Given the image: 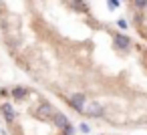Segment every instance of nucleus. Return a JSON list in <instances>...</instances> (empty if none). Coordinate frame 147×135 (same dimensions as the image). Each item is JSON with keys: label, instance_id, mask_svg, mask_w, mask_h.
Listing matches in <instances>:
<instances>
[{"label": "nucleus", "instance_id": "f257e3e1", "mask_svg": "<svg viewBox=\"0 0 147 135\" xmlns=\"http://www.w3.org/2000/svg\"><path fill=\"white\" fill-rule=\"evenodd\" d=\"M115 47L119 51H129L131 49V38L127 34H115Z\"/></svg>", "mask_w": 147, "mask_h": 135}, {"label": "nucleus", "instance_id": "f03ea898", "mask_svg": "<svg viewBox=\"0 0 147 135\" xmlns=\"http://www.w3.org/2000/svg\"><path fill=\"white\" fill-rule=\"evenodd\" d=\"M85 113H87L89 117H103V115H105V107H103V105H99V103H93Z\"/></svg>", "mask_w": 147, "mask_h": 135}, {"label": "nucleus", "instance_id": "7ed1b4c3", "mask_svg": "<svg viewBox=\"0 0 147 135\" xmlns=\"http://www.w3.org/2000/svg\"><path fill=\"white\" fill-rule=\"evenodd\" d=\"M83 101H85V97H83V95H75V97H73V101H71V107H73L75 111H79V113H85L87 109H85Z\"/></svg>", "mask_w": 147, "mask_h": 135}, {"label": "nucleus", "instance_id": "20e7f679", "mask_svg": "<svg viewBox=\"0 0 147 135\" xmlns=\"http://www.w3.org/2000/svg\"><path fill=\"white\" fill-rule=\"evenodd\" d=\"M0 109H2V113H4V117H6V121L8 123H12L14 121V109H12V105L10 103H2V105H0Z\"/></svg>", "mask_w": 147, "mask_h": 135}, {"label": "nucleus", "instance_id": "39448f33", "mask_svg": "<svg viewBox=\"0 0 147 135\" xmlns=\"http://www.w3.org/2000/svg\"><path fill=\"white\" fill-rule=\"evenodd\" d=\"M26 95H28V89H22V87L12 89V97H14V99H22V97H26Z\"/></svg>", "mask_w": 147, "mask_h": 135}, {"label": "nucleus", "instance_id": "423d86ee", "mask_svg": "<svg viewBox=\"0 0 147 135\" xmlns=\"http://www.w3.org/2000/svg\"><path fill=\"white\" fill-rule=\"evenodd\" d=\"M55 119H57V125H59V127H63V129L69 125V119H67V115H63V113H57V115H55Z\"/></svg>", "mask_w": 147, "mask_h": 135}, {"label": "nucleus", "instance_id": "0eeeda50", "mask_svg": "<svg viewBox=\"0 0 147 135\" xmlns=\"http://www.w3.org/2000/svg\"><path fill=\"white\" fill-rule=\"evenodd\" d=\"M133 4H135V8H147V0H133Z\"/></svg>", "mask_w": 147, "mask_h": 135}, {"label": "nucleus", "instance_id": "6e6552de", "mask_svg": "<svg viewBox=\"0 0 147 135\" xmlns=\"http://www.w3.org/2000/svg\"><path fill=\"white\" fill-rule=\"evenodd\" d=\"M75 6H77V10H79V12H87V6L81 2V0H75Z\"/></svg>", "mask_w": 147, "mask_h": 135}, {"label": "nucleus", "instance_id": "1a4fd4ad", "mask_svg": "<svg viewBox=\"0 0 147 135\" xmlns=\"http://www.w3.org/2000/svg\"><path fill=\"white\" fill-rule=\"evenodd\" d=\"M117 26H119L121 30H125V28H127L129 24H127V20H125V18H119V20H117Z\"/></svg>", "mask_w": 147, "mask_h": 135}, {"label": "nucleus", "instance_id": "9d476101", "mask_svg": "<svg viewBox=\"0 0 147 135\" xmlns=\"http://www.w3.org/2000/svg\"><path fill=\"white\" fill-rule=\"evenodd\" d=\"M107 4L115 10V8H119V4H121V0H107Z\"/></svg>", "mask_w": 147, "mask_h": 135}, {"label": "nucleus", "instance_id": "9b49d317", "mask_svg": "<svg viewBox=\"0 0 147 135\" xmlns=\"http://www.w3.org/2000/svg\"><path fill=\"white\" fill-rule=\"evenodd\" d=\"M63 131H65V135H73V133H75V131H73V127H71V125H67V127H65V129H63Z\"/></svg>", "mask_w": 147, "mask_h": 135}]
</instances>
